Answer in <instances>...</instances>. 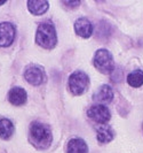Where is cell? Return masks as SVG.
Returning <instances> with one entry per match:
<instances>
[{
	"instance_id": "cell-12",
	"label": "cell",
	"mask_w": 143,
	"mask_h": 153,
	"mask_svg": "<svg viewBox=\"0 0 143 153\" xmlns=\"http://www.w3.org/2000/svg\"><path fill=\"white\" fill-rule=\"evenodd\" d=\"M67 153H88V145L83 138H71L67 144Z\"/></svg>"
},
{
	"instance_id": "cell-5",
	"label": "cell",
	"mask_w": 143,
	"mask_h": 153,
	"mask_svg": "<svg viewBox=\"0 0 143 153\" xmlns=\"http://www.w3.org/2000/svg\"><path fill=\"white\" fill-rule=\"evenodd\" d=\"M24 78L29 84L33 86H39L46 82L47 75L43 67L37 65H30L24 70Z\"/></svg>"
},
{
	"instance_id": "cell-15",
	"label": "cell",
	"mask_w": 143,
	"mask_h": 153,
	"mask_svg": "<svg viewBox=\"0 0 143 153\" xmlns=\"http://www.w3.org/2000/svg\"><path fill=\"white\" fill-rule=\"evenodd\" d=\"M127 83L132 88H141L143 85V70L136 69L129 73L126 78Z\"/></svg>"
},
{
	"instance_id": "cell-3",
	"label": "cell",
	"mask_w": 143,
	"mask_h": 153,
	"mask_svg": "<svg viewBox=\"0 0 143 153\" xmlns=\"http://www.w3.org/2000/svg\"><path fill=\"white\" fill-rule=\"evenodd\" d=\"M93 65L103 75H111L116 68L112 53L106 48H100L95 52Z\"/></svg>"
},
{
	"instance_id": "cell-6",
	"label": "cell",
	"mask_w": 143,
	"mask_h": 153,
	"mask_svg": "<svg viewBox=\"0 0 143 153\" xmlns=\"http://www.w3.org/2000/svg\"><path fill=\"white\" fill-rule=\"evenodd\" d=\"M87 116L98 124H106L111 120V112L106 105L94 104L87 111Z\"/></svg>"
},
{
	"instance_id": "cell-2",
	"label": "cell",
	"mask_w": 143,
	"mask_h": 153,
	"mask_svg": "<svg viewBox=\"0 0 143 153\" xmlns=\"http://www.w3.org/2000/svg\"><path fill=\"white\" fill-rule=\"evenodd\" d=\"M36 43L45 50H53L57 44V33L52 21H45L39 24L36 32Z\"/></svg>"
},
{
	"instance_id": "cell-10",
	"label": "cell",
	"mask_w": 143,
	"mask_h": 153,
	"mask_svg": "<svg viewBox=\"0 0 143 153\" xmlns=\"http://www.w3.org/2000/svg\"><path fill=\"white\" fill-rule=\"evenodd\" d=\"M8 100L14 106H22L28 100V93L21 86H15L8 92Z\"/></svg>"
},
{
	"instance_id": "cell-13",
	"label": "cell",
	"mask_w": 143,
	"mask_h": 153,
	"mask_svg": "<svg viewBox=\"0 0 143 153\" xmlns=\"http://www.w3.org/2000/svg\"><path fill=\"white\" fill-rule=\"evenodd\" d=\"M28 9L33 15H43L49 8V2L46 0H29L26 2Z\"/></svg>"
},
{
	"instance_id": "cell-9",
	"label": "cell",
	"mask_w": 143,
	"mask_h": 153,
	"mask_svg": "<svg viewBox=\"0 0 143 153\" xmlns=\"http://www.w3.org/2000/svg\"><path fill=\"white\" fill-rule=\"evenodd\" d=\"M113 97H114V94H113L112 88L109 84H102L96 91L94 92L93 100L98 104L106 106V104L111 102L113 100Z\"/></svg>"
},
{
	"instance_id": "cell-8",
	"label": "cell",
	"mask_w": 143,
	"mask_h": 153,
	"mask_svg": "<svg viewBox=\"0 0 143 153\" xmlns=\"http://www.w3.org/2000/svg\"><path fill=\"white\" fill-rule=\"evenodd\" d=\"M75 32L84 39H88L92 37L94 32V27L87 17H79L75 21Z\"/></svg>"
},
{
	"instance_id": "cell-16",
	"label": "cell",
	"mask_w": 143,
	"mask_h": 153,
	"mask_svg": "<svg viewBox=\"0 0 143 153\" xmlns=\"http://www.w3.org/2000/svg\"><path fill=\"white\" fill-rule=\"evenodd\" d=\"M80 0H70V1H62V5H65V7L69 9H75L80 6Z\"/></svg>"
},
{
	"instance_id": "cell-17",
	"label": "cell",
	"mask_w": 143,
	"mask_h": 153,
	"mask_svg": "<svg viewBox=\"0 0 143 153\" xmlns=\"http://www.w3.org/2000/svg\"><path fill=\"white\" fill-rule=\"evenodd\" d=\"M4 4H6V1H5V0H4V1H0V6H1V5H4Z\"/></svg>"
},
{
	"instance_id": "cell-4",
	"label": "cell",
	"mask_w": 143,
	"mask_h": 153,
	"mask_svg": "<svg viewBox=\"0 0 143 153\" xmlns=\"http://www.w3.org/2000/svg\"><path fill=\"white\" fill-rule=\"evenodd\" d=\"M89 76L84 70H75L68 78V89L73 96H81L89 86Z\"/></svg>"
},
{
	"instance_id": "cell-18",
	"label": "cell",
	"mask_w": 143,
	"mask_h": 153,
	"mask_svg": "<svg viewBox=\"0 0 143 153\" xmlns=\"http://www.w3.org/2000/svg\"><path fill=\"white\" fill-rule=\"evenodd\" d=\"M142 127H143V126H142Z\"/></svg>"
},
{
	"instance_id": "cell-11",
	"label": "cell",
	"mask_w": 143,
	"mask_h": 153,
	"mask_svg": "<svg viewBox=\"0 0 143 153\" xmlns=\"http://www.w3.org/2000/svg\"><path fill=\"white\" fill-rule=\"evenodd\" d=\"M116 137V132L108 124H101L96 129V139L100 144H108Z\"/></svg>"
},
{
	"instance_id": "cell-7",
	"label": "cell",
	"mask_w": 143,
	"mask_h": 153,
	"mask_svg": "<svg viewBox=\"0 0 143 153\" xmlns=\"http://www.w3.org/2000/svg\"><path fill=\"white\" fill-rule=\"evenodd\" d=\"M16 36V28L13 23L2 22L0 23V46L8 47L10 46Z\"/></svg>"
},
{
	"instance_id": "cell-1",
	"label": "cell",
	"mask_w": 143,
	"mask_h": 153,
	"mask_svg": "<svg viewBox=\"0 0 143 153\" xmlns=\"http://www.w3.org/2000/svg\"><path fill=\"white\" fill-rule=\"evenodd\" d=\"M30 142L38 150H46L52 145L53 132L48 124L33 121L30 124Z\"/></svg>"
},
{
	"instance_id": "cell-14",
	"label": "cell",
	"mask_w": 143,
	"mask_h": 153,
	"mask_svg": "<svg viewBox=\"0 0 143 153\" xmlns=\"http://www.w3.org/2000/svg\"><path fill=\"white\" fill-rule=\"evenodd\" d=\"M15 127L9 119H1L0 120V138L9 139L14 135Z\"/></svg>"
}]
</instances>
